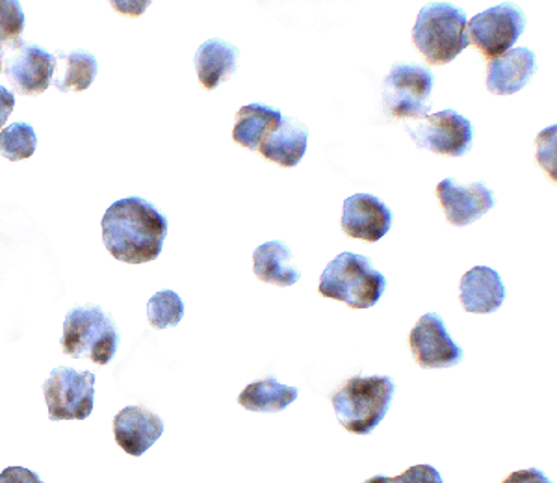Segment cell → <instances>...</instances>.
Segmentation results:
<instances>
[{"instance_id":"obj_24","label":"cell","mask_w":557,"mask_h":483,"mask_svg":"<svg viewBox=\"0 0 557 483\" xmlns=\"http://www.w3.org/2000/svg\"><path fill=\"white\" fill-rule=\"evenodd\" d=\"M147 319L154 330L175 327L184 319V304L173 290H159L147 304Z\"/></svg>"},{"instance_id":"obj_16","label":"cell","mask_w":557,"mask_h":483,"mask_svg":"<svg viewBox=\"0 0 557 483\" xmlns=\"http://www.w3.org/2000/svg\"><path fill=\"white\" fill-rule=\"evenodd\" d=\"M459 288H461L462 309L474 314L496 312L506 301V286L493 268H472L462 275Z\"/></svg>"},{"instance_id":"obj_9","label":"cell","mask_w":557,"mask_h":483,"mask_svg":"<svg viewBox=\"0 0 557 483\" xmlns=\"http://www.w3.org/2000/svg\"><path fill=\"white\" fill-rule=\"evenodd\" d=\"M469 41L488 58L506 54L525 30V15L513 4H498L467 23Z\"/></svg>"},{"instance_id":"obj_10","label":"cell","mask_w":557,"mask_h":483,"mask_svg":"<svg viewBox=\"0 0 557 483\" xmlns=\"http://www.w3.org/2000/svg\"><path fill=\"white\" fill-rule=\"evenodd\" d=\"M412 357L420 369H451L462 361V350L454 343L437 312H428L409 335Z\"/></svg>"},{"instance_id":"obj_27","label":"cell","mask_w":557,"mask_h":483,"mask_svg":"<svg viewBox=\"0 0 557 483\" xmlns=\"http://www.w3.org/2000/svg\"><path fill=\"white\" fill-rule=\"evenodd\" d=\"M388 483H444V480L435 467L414 465L399 476L388 478Z\"/></svg>"},{"instance_id":"obj_21","label":"cell","mask_w":557,"mask_h":483,"mask_svg":"<svg viewBox=\"0 0 557 483\" xmlns=\"http://www.w3.org/2000/svg\"><path fill=\"white\" fill-rule=\"evenodd\" d=\"M298 395V388L283 385L275 377H268L247 385L238 396V404L253 413H278L290 406Z\"/></svg>"},{"instance_id":"obj_19","label":"cell","mask_w":557,"mask_h":483,"mask_svg":"<svg viewBox=\"0 0 557 483\" xmlns=\"http://www.w3.org/2000/svg\"><path fill=\"white\" fill-rule=\"evenodd\" d=\"M253 270L260 281L270 285L292 286L301 277L292 264L290 248L281 240L267 242L255 249Z\"/></svg>"},{"instance_id":"obj_3","label":"cell","mask_w":557,"mask_h":483,"mask_svg":"<svg viewBox=\"0 0 557 483\" xmlns=\"http://www.w3.org/2000/svg\"><path fill=\"white\" fill-rule=\"evenodd\" d=\"M467 13L448 2H430L418 13L412 28V44L431 65L454 62L467 47Z\"/></svg>"},{"instance_id":"obj_8","label":"cell","mask_w":557,"mask_h":483,"mask_svg":"<svg viewBox=\"0 0 557 483\" xmlns=\"http://www.w3.org/2000/svg\"><path fill=\"white\" fill-rule=\"evenodd\" d=\"M406 131L418 147L443 157H462L472 147V123L456 110H443L407 123Z\"/></svg>"},{"instance_id":"obj_7","label":"cell","mask_w":557,"mask_h":483,"mask_svg":"<svg viewBox=\"0 0 557 483\" xmlns=\"http://www.w3.org/2000/svg\"><path fill=\"white\" fill-rule=\"evenodd\" d=\"M44 395L49 407V419L54 422L86 420L94 411L96 374L76 372L70 367H58L45 382Z\"/></svg>"},{"instance_id":"obj_11","label":"cell","mask_w":557,"mask_h":483,"mask_svg":"<svg viewBox=\"0 0 557 483\" xmlns=\"http://www.w3.org/2000/svg\"><path fill=\"white\" fill-rule=\"evenodd\" d=\"M57 57L34 44H21L2 67L8 81L20 96H41L49 88L57 71Z\"/></svg>"},{"instance_id":"obj_14","label":"cell","mask_w":557,"mask_h":483,"mask_svg":"<svg viewBox=\"0 0 557 483\" xmlns=\"http://www.w3.org/2000/svg\"><path fill=\"white\" fill-rule=\"evenodd\" d=\"M162 433L164 420L146 407L128 406L115 414V443L134 458L144 456L162 437Z\"/></svg>"},{"instance_id":"obj_32","label":"cell","mask_w":557,"mask_h":483,"mask_svg":"<svg viewBox=\"0 0 557 483\" xmlns=\"http://www.w3.org/2000/svg\"><path fill=\"white\" fill-rule=\"evenodd\" d=\"M0 71H2V45H0Z\"/></svg>"},{"instance_id":"obj_30","label":"cell","mask_w":557,"mask_h":483,"mask_svg":"<svg viewBox=\"0 0 557 483\" xmlns=\"http://www.w3.org/2000/svg\"><path fill=\"white\" fill-rule=\"evenodd\" d=\"M13 107H15V96L10 89L0 86V128L4 127V123L13 112Z\"/></svg>"},{"instance_id":"obj_22","label":"cell","mask_w":557,"mask_h":483,"mask_svg":"<svg viewBox=\"0 0 557 483\" xmlns=\"http://www.w3.org/2000/svg\"><path fill=\"white\" fill-rule=\"evenodd\" d=\"M57 77L52 78V84L60 91H86L94 84L99 71L97 58L91 52H58Z\"/></svg>"},{"instance_id":"obj_1","label":"cell","mask_w":557,"mask_h":483,"mask_svg":"<svg viewBox=\"0 0 557 483\" xmlns=\"http://www.w3.org/2000/svg\"><path fill=\"white\" fill-rule=\"evenodd\" d=\"M108 253L127 264L157 261L168 236V218L141 198H127L108 207L101 222Z\"/></svg>"},{"instance_id":"obj_28","label":"cell","mask_w":557,"mask_h":483,"mask_svg":"<svg viewBox=\"0 0 557 483\" xmlns=\"http://www.w3.org/2000/svg\"><path fill=\"white\" fill-rule=\"evenodd\" d=\"M0 483H44V480L25 467H8L0 472Z\"/></svg>"},{"instance_id":"obj_26","label":"cell","mask_w":557,"mask_h":483,"mask_svg":"<svg viewBox=\"0 0 557 483\" xmlns=\"http://www.w3.org/2000/svg\"><path fill=\"white\" fill-rule=\"evenodd\" d=\"M556 127L546 128L537 136L539 164L545 168L552 181H556Z\"/></svg>"},{"instance_id":"obj_5","label":"cell","mask_w":557,"mask_h":483,"mask_svg":"<svg viewBox=\"0 0 557 483\" xmlns=\"http://www.w3.org/2000/svg\"><path fill=\"white\" fill-rule=\"evenodd\" d=\"M120 344V331L108 312L99 306H81L65 317L62 348L65 356L91 359L104 367L112 361Z\"/></svg>"},{"instance_id":"obj_18","label":"cell","mask_w":557,"mask_h":483,"mask_svg":"<svg viewBox=\"0 0 557 483\" xmlns=\"http://www.w3.org/2000/svg\"><path fill=\"white\" fill-rule=\"evenodd\" d=\"M238 49L223 39H209L196 52V70L205 89H215L236 71Z\"/></svg>"},{"instance_id":"obj_25","label":"cell","mask_w":557,"mask_h":483,"mask_svg":"<svg viewBox=\"0 0 557 483\" xmlns=\"http://www.w3.org/2000/svg\"><path fill=\"white\" fill-rule=\"evenodd\" d=\"M25 30V12L17 0H0V44H20Z\"/></svg>"},{"instance_id":"obj_17","label":"cell","mask_w":557,"mask_h":483,"mask_svg":"<svg viewBox=\"0 0 557 483\" xmlns=\"http://www.w3.org/2000/svg\"><path fill=\"white\" fill-rule=\"evenodd\" d=\"M309 128L301 121L283 115V120L260 144L259 153L283 168H294L304 160Z\"/></svg>"},{"instance_id":"obj_6","label":"cell","mask_w":557,"mask_h":483,"mask_svg":"<svg viewBox=\"0 0 557 483\" xmlns=\"http://www.w3.org/2000/svg\"><path fill=\"white\" fill-rule=\"evenodd\" d=\"M435 77L420 65H394L383 84V104L394 117L422 120L430 115Z\"/></svg>"},{"instance_id":"obj_4","label":"cell","mask_w":557,"mask_h":483,"mask_svg":"<svg viewBox=\"0 0 557 483\" xmlns=\"http://www.w3.org/2000/svg\"><path fill=\"white\" fill-rule=\"evenodd\" d=\"M385 290V275L377 272L367 257L349 251L327 264L318 285L323 298L343 301L351 309L374 307Z\"/></svg>"},{"instance_id":"obj_2","label":"cell","mask_w":557,"mask_h":483,"mask_svg":"<svg viewBox=\"0 0 557 483\" xmlns=\"http://www.w3.org/2000/svg\"><path fill=\"white\" fill-rule=\"evenodd\" d=\"M396 395L388 375H355L338 388L331 401L344 430L355 435H370L385 419Z\"/></svg>"},{"instance_id":"obj_15","label":"cell","mask_w":557,"mask_h":483,"mask_svg":"<svg viewBox=\"0 0 557 483\" xmlns=\"http://www.w3.org/2000/svg\"><path fill=\"white\" fill-rule=\"evenodd\" d=\"M537 71L535 52L519 47L488 62L487 89L496 96H515L525 88Z\"/></svg>"},{"instance_id":"obj_13","label":"cell","mask_w":557,"mask_h":483,"mask_svg":"<svg viewBox=\"0 0 557 483\" xmlns=\"http://www.w3.org/2000/svg\"><path fill=\"white\" fill-rule=\"evenodd\" d=\"M393 210L370 194H355L344 201L343 230L357 240L380 242L393 227Z\"/></svg>"},{"instance_id":"obj_31","label":"cell","mask_w":557,"mask_h":483,"mask_svg":"<svg viewBox=\"0 0 557 483\" xmlns=\"http://www.w3.org/2000/svg\"><path fill=\"white\" fill-rule=\"evenodd\" d=\"M364 483H388V478L386 476H374L367 480Z\"/></svg>"},{"instance_id":"obj_20","label":"cell","mask_w":557,"mask_h":483,"mask_svg":"<svg viewBox=\"0 0 557 483\" xmlns=\"http://www.w3.org/2000/svg\"><path fill=\"white\" fill-rule=\"evenodd\" d=\"M281 120H283L281 110L272 109L267 104L253 102V104L242 107L236 114L233 140L249 151H259L260 144L273 128L277 127Z\"/></svg>"},{"instance_id":"obj_12","label":"cell","mask_w":557,"mask_h":483,"mask_svg":"<svg viewBox=\"0 0 557 483\" xmlns=\"http://www.w3.org/2000/svg\"><path fill=\"white\" fill-rule=\"evenodd\" d=\"M437 198L448 222L456 227H467L475 220L485 216L493 209V190L482 183L462 186L454 178H444L437 186Z\"/></svg>"},{"instance_id":"obj_23","label":"cell","mask_w":557,"mask_h":483,"mask_svg":"<svg viewBox=\"0 0 557 483\" xmlns=\"http://www.w3.org/2000/svg\"><path fill=\"white\" fill-rule=\"evenodd\" d=\"M38 136L33 125L13 123L0 133V154L12 162L30 159L36 153Z\"/></svg>"},{"instance_id":"obj_29","label":"cell","mask_w":557,"mask_h":483,"mask_svg":"<svg viewBox=\"0 0 557 483\" xmlns=\"http://www.w3.org/2000/svg\"><path fill=\"white\" fill-rule=\"evenodd\" d=\"M502 483H552L550 478L539 469H524V471L511 472Z\"/></svg>"}]
</instances>
